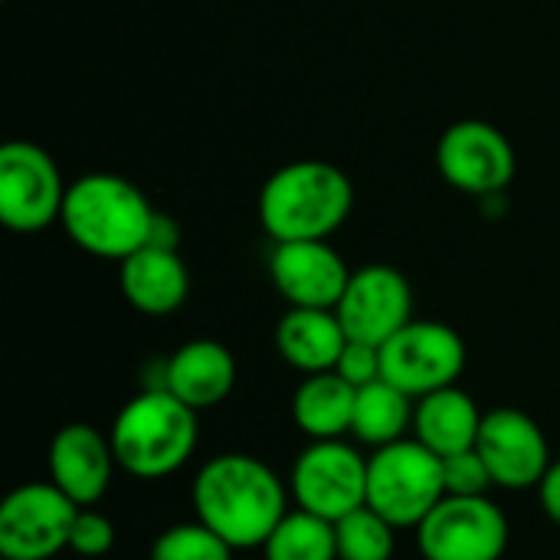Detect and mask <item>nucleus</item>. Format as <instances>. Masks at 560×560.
<instances>
[{"mask_svg": "<svg viewBox=\"0 0 560 560\" xmlns=\"http://www.w3.org/2000/svg\"><path fill=\"white\" fill-rule=\"evenodd\" d=\"M197 436V410L171 390H141L118 410L108 430L118 469L135 479H167L184 469Z\"/></svg>", "mask_w": 560, "mask_h": 560, "instance_id": "20e7f679", "label": "nucleus"}, {"mask_svg": "<svg viewBox=\"0 0 560 560\" xmlns=\"http://www.w3.org/2000/svg\"><path fill=\"white\" fill-rule=\"evenodd\" d=\"M397 532L400 528H394L371 505H361L358 512L335 522L338 560H390L397 551Z\"/></svg>", "mask_w": 560, "mask_h": 560, "instance_id": "5701e85b", "label": "nucleus"}, {"mask_svg": "<svg viewBox=\"0 0 560 560\" xmlns=\"http://www.w3.org/2000/svg\"><path fill=\"white\" fill-rule=\"evenodd\" d=\"M233 548L200 518L171 525L151 545V560H233Z\"/></svg>", "mask_w": 560, "mask_h": 560, "instance_id": "b1692460", "label": "nucleus"}, {"mask_svg": "<svg viewBox=\"0 0 560 560\" xmlns=\"http://www.w3.org/2000/svg\"><path fill=\"white\" fill-rule=\"evenodd\" d=\"M358 387H351L338 371L305 374L292 397V420L308 440H345L354 423Z\"/></svg>", "mask_w": 560, "mask_h": 560, "instance_id": "aec40b11", "label": "nucleus"}, {"mask_svg": "<svg viewBox=\"0 0 560 560\" xmlns=\"http://www.w3.org/2000/svg\"><path fill=\"white\" fill-rule=\"evenodd\" d=\"M446 499L443 459L407 436L368 456V505L394 528H417Z\"/></svg>", "mask_w": 560, "mask_h": 560, "instance_id": "39448f33", "label": "nucleus"}, {"mask_svg": "<svg viewBox=\"0 0 560 560\" xmlns=\"http://www.w3.org/2000/svg\"><path fill=\"white\" fill-rule=\"evenodd\" d=\"M269 279L289 308H338L351 269L328 240L272 243Z\"/></svg>", "mask_w": 560, "mask_h": 560, "instance_id": "4468645a", "label": "nucleus"}, {"mask_svg": "<svg viewBox=\"0 0 560 560\" xmlns=\"http://www.w3.org/2000/svg\"><path fill=\"white\" fill-rule=\"evenodd\" d=\"M443 482L446 495H489L495 489V479L476 446L443 459Z\"/></svg>", "mask_w": 560, "mask_h": 560, "instance_id": "393cba45", "label": "nucleus"}, {"mask_svg": "<svg viewBox=\"0 0 560 560\" xmlns=\"http://www.w3.org/2000/svg\"><path fill=\"white\" fill-rule=\"evenodd\" d=\"M266 560H338L335 522L289 509L262 545Z\"/></svg>", "mask_w": 560, "mask_h": 560, "instance_id": "4be33fe9", "label": "nucleus"}, {"mask_svg": "<svg viewBox=\"0 0 560 560\" xmlns=\"http://www.w3.org/2000/svg\"><path fill=\"white\" fill-rule=\"evenodd\" d=\"M413 410H417L413 397L381 377L368 387H358L351 436L358 446L368 450H381L397 440H407V433L413 430Z\"/></svg>", "mask_w": 560, "mask_h": 560, "instance_id": "412c9836", "label": "nucleus"}, {"mask_svg": "<svg viewBox=\"0 0 560 560\" xmlns=\"http://www.w3.org/2000/svg\"><path fill=\"white\" fill-rule=\"evenodd\" d=\"M194 515L233 551L262 548L289 512V486L249 453H220L194 476Z\"/></svg>", "mask_w": 560, "mask_h": 560, "instance_id": "f257e3e1", "label": "nucleus"}, {"mask_svg": "<svg viewBox=\"0 0 560 560\" xmlns=\"http://www.w3.org/2000/svg\"><path fill=\"white\" fill-rule=\"evenodd\" d=\"M509 538V518L489 495H446L417 525L423 560H502Z\"/></svg>", "mask_w": 560, "mask_h": 560, "instance_id": "6e6552de", "label": "nucleus"}, {"mask_svg": "<svg viewBox=\"0 0 560 560\" xmlns=\"http://www.w3.org/2000/svg\"><path fill=\"white\" fill-rule=\"evenodd\" d=\"M79 505L52 482H26L0 502V555L7 560H52L69 551Z\"/></svg>", "mask_w": 560, "mask_h": 560, "instance_id": "9d476101", "label": "nucleus"}, {"mask_svg": "<svg viewBox=\"0 0 560 560\" xmlns=\"http://www.w3.org/2000/svg\"><path fill=\"white\" fill-rule=\"evenodd\" d=\"M118 289L125 302L151 318L174 315L190 295V272L177 249L141 246L118 262Z\"/></svg>", "mask_w": 560, "mask_h": 560, "instance_id": "dca6fc26", "label": "nucleus"}, {"mask_svg": "<svg viewBox=\"0 0 560 560\" xmlns=\"http://www.w3.org/2000/svg\"><path fill=\"white\" fill-rule=\"evenodd\" d=\"M466 341L446 322L413 318L384 348V381L410 394L413 400L456 387L466 371Z\"/></svg>", "mask_w": 560, "mask_h": 560, "instance_id": "0eeeda50", "label": "nucleus"}, {"mask_svg": "<svg viewBox=\"0 0 560 560\" xmlns=\"http://www.w3.org/2000/svg\"><path fill=\"white\" fill-rule=\"evenodd\" d=\"M436 167L453 190L469 197H495L515 180L518 158L502 128L466 118L440 135Z\"/></svg>", "mask_w": 560, "mask_h": 560, "instance_id": "9b49d317", "label": "nucleus"}, {"mask_svg": "<svg viewBox=\"0 0 560 560\" xmlns=\"http://www.w3.org/2000/svg\"><path fill=\"white\" fill-rule=\"evenodd\" d=\"M69 184L49 151L33 141L0 148V220L13 233H39L62 217Z\"/></svg>", "mask_w": 560, "mask_h": 560, "instance_id": "1a4fd4ad", "label": "nucleus"}, {"mask_svg": "<svg viewBox=\"0 0 560 560\" xmlns=\"http://www.w3.org/2000/svg\"><path fill=\"white\" fill-rule=\"evenodd\" d=\"M154 217L158 210L138 184L98 171L69 184L59 223L82 253L121 262L151 243Z\"/></svg>", "mask_w": 560, "mask_h": 560, "instance_id": "7ed1b4c3", "label": "nucleus"}, {"mask_svg": "<svg viewBox=\"0 0 560 560\" xmlns=\"http://www.w3.org/2000/svg\"><path fill=\"white\" fill-rule=\"evenodd\" d=\"M112 548H115L112 518L95 509H79L72 535H69V551L79 558H105Z\"/></svg>", "mask_w": 560, "mask_h": 560, "instance_id": "a878e982", "label": "nucleus"}, {"mask_svg": "<svg viewBox=\"0 0 560 560\" xmlns=\"http://www.w3.org/2000/svg\"><path fill=\"white\" fill-rule=\"evenodd\" d=\"M486 413L479 404L456 384L443 387L436 394H427L417 400L413 410V440H420L427 450H433L440 459L472 450L479 440Z\"/></svg>", "mask_w": 560, "mask_h": 560, "instance_id": "6ab92c4d", "label": "nucleus"}, {"mask_svg": "<svg viewBox=\"0 0 560 560\" xmlns=\"http://www.w3.org/2000/svg\"><path fill=\"white\" fill-rule=\"evenodd\" d=\"M345 345L348 335L335 308H289L276 325L279 358L302 374L335 371Z\"/></svg>", "mask_w": 560, "mask_h": 560, "instance_id": "a211bd4d", "label": "nucleus"}, {"mask_svg": "<svg viewBox=\"0 0 560 560\" xmlns=\"http://www.w3.org/2000/svg\"><path fill=\"white\" fill-rule=\"evenodd\" d=\"M236 387V358L226 345L197 338L167 358V390L187 407L213 410Z\"/></svg>", "mask_w": 560, "mask_h": 560, "instance_id": "f3484780", "label": "nucleus"}, {"mask_svg": "<svg viewBox=\"0 0 560 560\" xmlns=\"http://www.w3.org/2000/svg\"><path fill=\"white\" fill-rule=\"evenodd\" d=\"M335 371L351 384V387H368L374 381L384 377V361H381V348L377 345H364V341H351L345 345Z\"/></svg>", "mask_w": 560, "mask_h": 560, "instance_id": "bb28decb", "label": "nucleus"}, {"mask_svg": "<svg viewBox=\"0 0 560 560\" xmlns=\"http://www.w3.org/2000/svg\"><path fill=\"white\" fill-rule=\"evenodd\" d=\"M476 450L486 459L495 489L505 492L538 489L541 476L555 463L545 430L515 407H499L486 413Z\"/></svg>", "mask_w": 560, "mask_h": 560, "instance_id": "ddd939ff", "label": "nucleus"}, {"mask_svg": "<svg viewBox=\"0 0 560 560\" xmlns=\"http://www.w3.org/2000/svg\"><path fill=\"white\" fill-rule=\"evenodd\" d=\"M354 210L351 177L322 158L282 164L259 190V223L272 243L331 240Z\"/></svg>", "mask_w": 560, "mask_h": 560, "instance_id": "f03ea898", "label": "nucleus"}, {"mask_svg": "<svg viewBox=\"0 0 560 560\" xmlns=\"http://www.w3.org/2000/svg\"><path fill=\"white\" fill-rule=\"evenodd\" d=\"M335 312L351 341L384 348L404 325L413 322V289L400 269L371 262L351 272Z\"/></svg>", "mask_w": 560, "mask_h": 560, "instance_id": "f8f14e48", "label": "nucleus"}, {"mask_svg": "<svg viewBox=\"0 0 560 560\" xmlns=\"http://www.w3.org/2000/svg\"><path fill=\"white\" fill-rule=\"evenodd\" d=\"M295 509L328 522L368 505V456L345 440H312L289 476Z\"/></svg>", "mask_w": 560, "mask_h": 560, "instance_id": "423d86ee", "label": "nucleus"}, {"mask_svg": "<svg viewBox=\"0 0 560 560\" xmlns=\"http://www.w3.org/2000/svg\"><path fill=\"white\" fill-rule=\"evenodd\" d=\"M46 466L49 482L59 492H66L79 509H95L112 489L118 459L108 433L89 423H66L49 443Z\"/></svg>", "mask_w": 560, "mask_h": 560, "instance_id": "2eb2a0df", "label": "nucleus"}, {"mask_svg": "<svg viewBox=\"0 0 560 560\" xmlns=\"http://www.w3.org/2000/svg\"><path fill=\"white\" fill-rule=\"evenodd\" d=\"M538 505L548 515V522H555L560 528V459L548 466V472L538 482Z\"/></svg>", "mask_w": 560, "mask_h": 560, "instance_id": "cd10ccee", "label": "nucleus"}]
</instances>
